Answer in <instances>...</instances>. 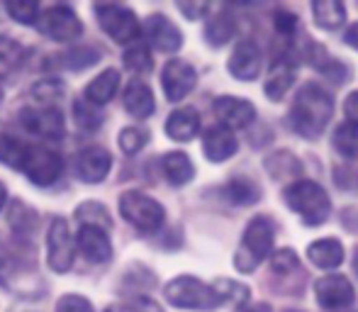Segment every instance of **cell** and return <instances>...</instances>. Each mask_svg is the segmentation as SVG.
I'll use <instances>...</instances> for the list:
<instances>
[{"label":"cell","instance_id":"cell-1","mask_svg":"<svg viewBox=\"0 0 358 312\" xmlns=\"http://www.w3.org/2000/svg\"><path fill=\"white\" fill-rule=\"evenodd\" d=\"M331 115H334V100L329 98V93L317 83H307L292 103L290 122L292 129L305 139H317L327 129Z\"/></svg>","mask_w":358,"mask_h":312},{"label":"cell","instance_id":"cell-2","mask_svg":"<svg viewBox=\"0 0 358 312\" xmlns=\"http://www.w3.org/2000/svg\"><path fill=\"white\" fill-rule=\"evenodd\" d=\"M283 200L287 203V208L295 210L300 215V220L310 227H317V225L327 222L329 218V195L315 180H295L285 188Z\"/></svg>","mask_w":358,"mask_h":312},{"label":"cell","instance_id":"cell-3","mask_svg":"<svg viewBox=\"0 0 358 312\" xmlns=\"http://www.w3.org/2000/svg\"><path fill=\"white\" fill-rule=\"evenodd\" d=\"M275 241V227L268 218L259 215L246 225L244 241H241V249L236 254L234 264L239 271H254L266 256H271Z\"/></svg>","mask_w":358,"mask_h":312},{"label":"cell","instance_id":"cell-4","mask_svg":"<svg viewBox=\"0 0 358 312\" xmlns=\"http://www.w3.org/2000/svg\"><path fill=\"white\" fill-rule=\"evenodd\" d=\"M164 295L173 308L183 310H215L222 305V298L215 288L205 285L193 276H178L164 288Z\"/></svg>","mask_w":358,"mask_h":312},{"label":"cell","instance_id":"cell-5","mask_svg":"<svg viewBox=\"0 0 358 312\" xmlns=\"http://www.w3.org/2000/svg\"><path fill=\"white\" fill-rule=\"evenodd\" d=\"M120 215L127 220L129 225H134L142 232H156L164 225V205L156 203L154 198L137 190H127L120 198Z\"/></svg>","mask_w":358,"mask_h":312},{"label":"cell","instance_id":"cell-6","mask_svg":"<svg viewBox=\"0 0 358 312\" xmlns=\"http://www.w3.org/2000/svg\"><path fill=\"white\" fill-rule=\"evenodd\" d=\"M62 169H64L62 156L47 147H37V144H27L22 164H20V171L37 185H52L62 176Z\"/></svg>","mask_w":358,"mask_h":312},{"label":"cell","instance_id":"cell-7","mask_svg":"<svg viewBox=\"0 0 358 312\" xmlns=\"http://www.w3.org/2000/svg\"><path fill=\"white\" fill-rule=\"evenodd\" d=\"M95 15L105 34H110L117 44H127L139 37L137 15L124 5H95Z\"/></svg>","mask_w":358,"mask_h":312},{"label":"cell","instance_id":"cell-8","mask_svg":"<svg viewBox=\"0 0 358 312\" xmlns=\"http://www.w3.org/2000/svg\"><path fill=\"white\" fill-rule=\"evenodd\" d=\"M39 32L47 34L54 42H73L83 34V24H80L78 15L66 5H54V8L42 10L39 17Z\"/></svg>","mask_w":358,"mask_h":312},{"label":"cell","instance_id":"cell-9","mask_svg":"<svg viewBox=\"0 0 358 312\" xmlns=\"http://www.w3.org/2000/svg\"><path fill=\"white\" fill-rule=\"evenodd\" d=\"M315 293H317V303L329 312L346 310L356 300L354 285H351V281L341 274L322 276V278L315 283Z\"/></svg>","mask_w":358,"mask_h":312},{"label":"cell","instance_id":"cell-10","mask_svg":"<svg viewBox=\"0 0 358 312\" xmlns=\"http://www.w3.org/2000/svg\"><path fill=\"white\" fill-rule=\"evenodd\" d=\"M47 261L54 271L64 274L73 264V236L69 229V222L62 218L52 220L47 234Z\"/></svg>","mask_w":358,"mask_h":312},{"label":"cell","instance_id":"cell-11","mask_svg":"<svg viewBox=\"0 0 358 312\" xmlns=\"http://www.w3.org/2000/svg\"><path fill=\"white\" fill-rule=\"evenodd\" d=\"M20 122L29 134H37L44 139L64 137V115L57 108H24L20 113Z\"/></svg>","mask_w":358,"mask_h":312},{"label":"cell","instance_id":"cell-12","mask_svg":"<svg viewBox=\"0 0 358 312\" xmlns=\"http://www.w3.org/2000/svg\"><path fill=\"white\" fill-rule=\"evenodd\" d=\"M195 83H198V73H195V69L190 66L188 62H183V59H171L164 66L161 85H164V93L171 103L185 98V95L195 88Z\"/></svg>","mask_w":358,"mask_h":312},{"label":"cell","instance_id":"cell-13","mask_svg":"<svg viewBox=\"0 0 358 312\" xmlns=\"http://www.w3.org/2000/svg\"><path fill=\"white\" fill-rule=\"evenodd\" d=\"M215 115L220 118L222 127L227 129H244L254 122L256 108L244 98H234V95H222L213 105Z\"/></svg>","mask_w":358,"mask_h":312},{"label":"cell","instance_id":"cell-14","mask_svg":"<svg viewBox=\"0 0 358 312\" xmlns=\"http://www.w3.org/2000/svg\"><path fill=\"white\" fill-rule=\"evenodd\" d=\"M113 169V156L103 147H85L76 159V173L83 183H100Z\"/></svg>","mask_w":358,"mask_h":312},{"label":"cell","instance_id":"cell-15","mask_svg":"<svg viewBox=\"0 0 358 312\" xmlns=\"http://www.w3.org/2000/svg\"><path fill=\"white\" fill-rule=\"evenodd\" d=\"M144 34L159 52H178L183 47V34L166 15H151L144 24Z\"/></svg>","mask_w":358,"mask_h":312},{"label":"cell","instance_id":"cell-16","mask_svg":"<svg viewBox=\"0 0 358 312\" xmlns=\"http://www.w3.org/2000/svg\"><path fill=\"white\" fill-rule=\"evenodd\" d=\"M229 73L239 80H254L261 73V52L254 42H241L229 57Z\"/></svg>","mask_w":358,"mask_h":312},{"label":"cell","instance_id":"cell-17","mask_svg":"<svg viewBox=\"0 0 358 312\" xmlns=\"http://www.w3.org/2000/svg\"><path fill=\"white\" fill-rule=\"evenodd\" d=\"M239 149V142L236 137L231 134V129L222 127V125H215L205 132L203 137V152L208 156L213 164H222V161L231 159Z\"/></svg>","mask_w":358,"mask_h":312},{"label":"cell","instance_id":"cell-18","mask_svg":"<svg viewBox=\"0 0 358 312\" xmlns=\"http://www.w3.org/2000/svg\"><path fill=\"white\" fill-rule=\"evenodd\" d=\"M295 78H297V66L290 59L280 57L278 62H273V66L268 69L264 93L268 95L271 100H283L285 93L292 88V83H295Z\"/></svg>","mask_w":358,"mask_h":312},{"label":"cell","instance_id":"cell-19","mask_svg":"<svg viewBox=\"0 0 358 312\" xmlns=\"http://www.w3.org/2000/svg\"><path fill=\"white\" fill-rule=\"evenodd\" d=\"M78 249L93 264H105L113 256V244H110L108 234L103 229L95 227H80L78 232Z\"/></svg>","mask_w":358,"mask_h":312},{"label":"cell","instance_id":"cell-20","mask_svg":"<svg viewBox=\"0 0 358 312\" xmlns=\"http://www.w3.org/2000/svg\"><path fill=\"white\" fill-rule=\"evenodd\" d=\"M200 129V115L193 108H180L166 120V134L176 142H190Z\"/></svg>","mask_w":358,"mask_h":312},{"label":"cell","instance_id":"cell-21","mask_svg":"<svg viewBox=\"0 0 358 312\" xmlns=\"http://www.w3.org/2000/svg\"><path fill=\"white\" fill-rule=\"evenodd\" d=\"M117 88H120V71L117 69H105L98 78H93L85 85L83 100H88L93 105H105L117 95Z\"/></svg>","mask_w":358,"mask_h":312},{"label":"cell","instance_id":"cell-22","mask_svg":"<svg viewBox=\"0 0 358 312\" xmlns=\"http://www.w3.org/2000/svg\"><path fill=\"white\" fill-rule=\"evenodd\" d=\"M307 259L320 269H336L344 261V246L339 239H317L307 246Z\"/></svg>","mask_w":358,"mask_h":312},{"label":"cell","instance_id":"cell-23","mask_svg":"<svg viewBox=\"0 0 358 312\" xmlns=\"http://www.w3.org/2000/svg\"><path fill=\"white\" fill-rule=\"evenodd\" d=\"M124 108L127 113H132L134 118H149L154 113V93L151 88L142 80H132V83L124 88Z\"/></svg>","mask_w":358,"mask_h":312},{"label":"cell","instance_id":"cell-24","mask_svg":"<svg viewBox=\"0 0 358 312\" xmlns=\"http://www.w3.org/2000/svg\"><path fill=\"white\" fill-rule=\"evenodd\" d=\"M161 169H164L166 180L173 185H185L188 180H193V176H195L193 161L183 152H169L161 159Z\"/></svg>","mask_w":358,"mask_h":312},{"label":"cell","instance_id":"cell-25","mask_svg":"<svg viewBox=\"0 0 358 312\" xmlns=\"http://www.w3.org/2000/svg\"><path fill=\"white\" fill-rule=\"evenodd\" d=\"M234 32H236V24H234V20H231V15H227V13L213 15V17L208 20V24H205V39H208L213 47L227 44L234 37Z\"/></svg>","mask_w":358,"mask_h":312},{"label":"cell","instance_id":"cell-26","mask_svg":"<svg viewBox=\"0 0 358 312\" xmlns=\"http://www.w3.org/2000/svg\"><path fill=\"white\" fill-rule=\"evenodd\" d=\"M312 13H315L317 24L324 29L341 27L346 20V8L339 0H322V3H315L312 5Z\"/></svg>","mask_w":358,"mask_h":312},{"label":"cell","instance_id":"cell-27","mask_svg":"<svg viewBox=\"0 0 358 312\" xmlns=\"http://www.w3.org/2000/svg\"><path fill=\"white\" fill-rule=\"evenodd\" d=\"M76 218H78L80 227H95V229H103V232H108V229L113 227V220H110L108 208H105V205H100V203L78 205V210H76Z\"/></svg>","mask_w":358,"mask_h":312},{"label":"cell","instance_id":"cell-28","mask_svg":"<svg viewBox=\"0 0 358 312\" xmlns=\"http://www.w3.org/2000/svg\"><path fill=\"white\" fill-rule=\"evenodd\" d=\"M334 149L349 161L358 159V125L341 122L334 129Z\"/></svg>","mask_w":358,"mask_h":312},{"label":"cell","instance_id":"cell-29","mask_svg":"<svg viewBox=\"0 0 358 312\" xmlns=\"http://www.w3.org/2000/svg\"><path fill=\"white\" fill-rule=\"evenodd\" d=\"M224 195H227V200H231V203H236V205H251L261 198V190L254 180L234 178L224 185Z\"/></svg>","mask_w":358,"mask_h":312},{"label":"cell","instance_id":"cell-30","mask_svg":"<svg viewBox=\"0 0 358 312\" xmlns=\"http://www.w3.org/2000/svg\"><path fill=\"white\" fill-rule=\"evenodd\" d=\"M22 47L15 39L0 37V76H8L10 71H15L22 62Z\"/></svg>","mask_w":358,"mask_h":312},{"label":"cell","instance_id":"cell-31","mask_svg":"<svg viewBox=\"0 0 358 312\" xmlns=\"http://www.w3.org/2000/svg\"><path fill=\"white\" fill-rule=\"evenodd\" d=\"M24 149H27V144L24 142L10 137V134H0V161H3V164L13 166V169H20Z\"/></svg>","mask_w":358,"mask_h":312},{"label":"cell","instance_id":"cell-32","mask_svg":"<svg viewBox=\"0 0 358 312\" xmlns=\"http://www.w3.org/2000/svg\"><path fill=\"white\" fill-rule=\"evenodd\" d=\"M73 113H76V122L85 129H98L103 125V113L98 110V105L88 103V100H76L73 105Z\"/></svg>","mask_w":358,"mask_h":312},{"label":"cell","instance_id":"cell-33","mask_svg":"<svg viewBox=\"0 0 358 312\" xmlns=\"http://www.w3.org/2000/svg\"><path fill=\"white\" fill-rule=\"evenodd\" d=\"M32 95L42 103V108H54L52 103H57L64 95V83L62 80L47 78V80H42V83L32 85Z\"/></svg>","mask_w":358,"mask_h":312},{"label":"cell","instance_id":"cell-34","mask_svg":"<svg viewBox=\"0 0 358 312\" xmlns=\"http://www.w3.org/2000/svg\"><path fill=\"white\" fill-rule=\"evenodd\" d=\"M124 66L134 73H146L151 71V54L144 44H134L124 52Z\"/></svg>","mask_w":358,"mask_h":312},{"label":"cell","instance_id":"cell-35","mask_svg":"<svg viewBox=\"0 0 358 312\" xmlns=\"http://www.w3.org/2000/svg\"><path fill=\"white\" fill-rule=\"evenodd\" d=\"M5 10L10 13V17L17 20L20 24H34V20H39V5L37 3H24V0H10L5 5Z\"/></svg>","mask_w":358,"mask_h":312},{"label":"cell","instance_id":"cell-36","mask_svg":"<svg viewBox=\"0 0 358 312\" xmlns=\"http://www.w3.org/2000/svg\"><path fill=\"white\" fill-rule=\"evenodd\" d=\"M120 149H122L124 154H137L139 149H144V144L149 142V134L144 132V129L139 127H124L122 132H120Z\"/></svg>","mask_w":358,"mask_h":312},{"label":"cell","instance_id":"cell-37","mask_svg":"<svg viewBox=\"0 0 358 312\" xmlns=\"http://www.w3.org/2000/svg\"><path fill=\"white\" fill-rule=\"evenodd\" d=\"M215 290H229V293L222 295V303L224 300H236L239 305H246V300H249V288L241 283H234V281H217Z\"/></svg>","mask_w":358,"mask_h":312},{"label":"cell","instance_id":"cell-38","mask_svg":"<svg viewBox=\"0 0 358 312\" xmlns=\"http://www.w3.org/2000/svg\"><path fill=\"white\" fill-rule=\"evenodd\" d=\"M271 266H273V271H278V274H290V271H295L297 266H300V259H297V254L292 249H280L273 254Z\"/></svg>","mask_w":358,"mask_h":312},{"label":"cell","instance_id":"cell-39","mask_svg":"<svg viewBox=\"0 0 358 312\" xmlns=\"http://www.w3.org/2000/svg\"><path fill=\"white\" fill-rule=\"evenodd\" d=\"M57 312H93V305L80 295H64L57 303Z\"/></svg>","mask_w":358,"mask_h":312},{"label":"cell","instance_id":"cell-40","mask_svg":"<svg viewBox=\"0 0 358 312\" xmlns=\"http://www.w3.org/2000/svg\"><path fill=\"white\" fill-rule=\"evenodd\" d=\"M64 59H66V66L85 69V66H90V64H95V59H98V52H93V49H80V52L66 54Z\"/></svg>","mask_w":358,"mask_h":312},{"label":"cell","instance_id":"cell-41","mask_svg":"<svg viewBox=\"0 0 358 312\" xmlns=\"http://www.w3.org/2000/svg\"><path fill=\"white\" fill-rule=\"evenodd\" d=\"M273 22L280 34H290L292 29L297 27V17L292 13H287V10H278V13L273 15Z\"/></svg>","mask_w":358,"mask_h":312},{"label":"cell","instance_id":"cell-42","mask_svg":"<svg viewBox=\"0 0 358 312\" xmlns=\"http://www.w3.org/2000/svg\"><path fill=\"white\" fill-rule=\"evenodd\" d=\"M344 110H346V115H349V122L358 125V90H356V93H351L349 98H346Z\"/></svg>","mask_w":358,"mask_h":312},{"label":"cell","instance_id":"cell-43","mask_svg":"<svg viewBox=\"0 0 358 312\" xmlns=\"http://www.w3.org/2000/svg\"><path fill=\"white\" fill-rule=\"evenodd\" d=\"M178 10H180L183 15H188L190 20H198L203 13H208V5H190V3L185 5V3H180V5H178Z\"/></svg>","mask_w":358,"mask_h":312},{"label":"cell","instance_id":"cell-44","mask_svg":"<svg viewBox=\"0 0 358 312\" xmlns=\"http://www.w3.org/2000/svg\"><path fill=\"white\" fill-rule=\"evenodd\" d=\"M344 42L349 44V47H354L356 52H358V22H356V24H351V27L346 29V34H344Z\"/></svg>","mask_w":358,"mask_h":312},{"label":"cell","instance_id":"cell-45","mask_svg":"<svg viewBox=\"0 0 358 312\" xmlns=\"http://www.w3.org/2000/svg\"><path fill=\"white\" fill-rule=\"evenodd\" d=\"M236 312H271V308L266 303H256V305H249V308H246V305H239Z\"/></svg>","mask_w":358,"mask_h":312},{"label":"cell","instance_id":"cell-46","mask_svg":"<svg viewBox=\"0 0 358 312\" xmlns=\"http://www.w3.org/2000/svg\"><path fill=\"white\" fill-rule=\"evenodd\" d=\"M5 200H8V190H5V185H3V183H0V210H3Z\"/></svg>","mask_w":358,"mask_h":312},{"label":"cell","instance_id":"cell-47","mask_svg":"<svg viewBox=\"0 0 358 312\" xmlns=\"http://www.w3.org/2000/svg\"><path fill=\"white\" fill-rule=\"evenodd\" d=\"M105 312H129V310H124V308H117V305H113V308H108Z\"/></svg>","mask_w":358,"mask_h":312},{"label":"cell","instance_id":"cell-48","mask_svg":"<svg viewBox=\"0 0 358 312\" xmlns=\"http://www.w3.org/2000/svg\"><path fill=\"white\" fill-rule=\"evenodd\" d=\"M354 271H356V276H358V249H356V256H354Z\"/></svg>","mask_w":358,"mask_h":312},{"label":"cell","instance_id":"cell-49","mask_svg":"<svg viewBox=\"0 0 358 312\" xmlns=\"http://www.w3.org/2000/svg\"><path fill=\"white\" fill-rule=\"evenodd\" d=\"M0 103H3V88H0Z\"/></svg>","mask_w":358,"mask_h":312}]
</instances>
